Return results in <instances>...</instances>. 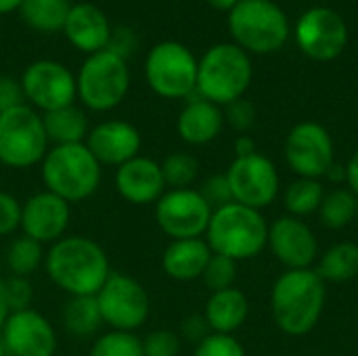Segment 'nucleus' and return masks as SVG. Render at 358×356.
<instances>
[{"instance_id":"nucleus-36","label":"nucleus","mask_w":358,"mask_h":356,"mask_svg":"<svg viewBox=\"0 0 358 356\" xmlns=\"http://www.w3.org/2000/svg\"><path fill=\"white\" fill-rule=\"evenodd\" d=\"M193 356H248L243 344L235 336L210 334L203 342L195 346Z\"/></svg>"},{"instance_id":"nucleus-37","label":"nucleus","mask_w":358,"mask_h":356,"mask_svg":"<svg viewBox=\"0 0 358 356\" xmlns=\"http://www.w3.org/2000/svg\"><path fill=\"white\" fill-rule=\"evenodd\" d=\"M4 300H6L8 313L31 308L34 287H31L29 279H25V277H8V279H4Z\"/></svg>"},{"instance_id":"nucleus-28","label":"nucleus","mask_w":358,"mask_h":356,"mask_svg":"<svg viewBox=\"0 0 358 356\" xmlns=\"http://www.w3.org/2000/svg\"><path fill=\"white\" fill-rule=\"evenodd\" d=\"M69 8V0H23L19 13L31 29L42 34H55L63 31Z\"/></svg>"},{"instance_id":"nucleus-48","label":"nucleus","mask_w":358,"mask_h":356,"mask_svg":"<svg viewBox=\"0 0 358 356\" xmlns=\"http://www.w3.org/2000/svg\"><path fill=\"white\" fill-rule=\"evenodd\" d=\"M241 0H208L210 6L218 8V10H233Z\"/></svg>"},{"instance_id":"nucleus-14","label":"nucleus","mask_w":358,"mask_h":356,"mask_svg":"<svg viewBox=\"0 0 358 356\" xmlns=\"http://www.w3.org/2000/svg\"><path fill=\"white\" fill-rule=\"evenodd\" d=\"M224 174L235 204L262 210L268 208L279 195V172L262 153L235 157Z\"/></svg>"},{"instance_id":"nucleus-27","label":"nucleus","mask_w":358,"mask_h":356,"mask_svg":"<svg viewBox=\"0 0 358 356\" xmlns=\"http://www.w3.org/2000/svg\"><path fill=\"white\" fill-rule=\"evenodd\" d=\"M61 321L67 334L73 338H90L94 336L101 325L103 317L96 304L94 296H71L69 302H65Z\"/></svg>"},{"instance_id":"nucleus-6","label":"nucleus","mask_w":358,"mask_h":356,"mask_svg":"<svg viewBox=\"0 0 358 356\" xmlns=\"http://www.w3.org/2000/svg\"><path fill=\"white\" fill-rule=\"evenodd\" d=\"M229 29L245 52L268 55L289 38V23L281 6L271 0H241L229 10Z\"/></svg>"},{"instance_id":"nucleus-10","label":"nucleus","mask_w":358,"mask_h":356,"mask_svg":"<svg viewBox=\"0 0 358 356\" xmlns=\"http://www.w3.org/2000/svg\"><path fill=\"white\" fill-rule=\"evenodd\" d=\"M94 298L103 325H109L111 332L134 334L151 315V298L147 290L134 277L124 273H111Z\"/></svg>"},{"instance_id":"nucleus-5","label":"nucleus","mask_w":358,"mask_h":356,"mask_svg":"<svg viewBox=\"0 0 358 356\" xmlns=\"http://www.w3.org/2000/svg\"><path fill=\"white\" fill-rule=\"evenodd\" d=\"M250 82L252 61L237 44H216L197 61L195 92L218 107L241 99Z\"/></svg>"},{"instance_id":"nucleus-34","label":"nucleus","mask_w":358,"mask_h":356,"mask_svg":"<svg viewBox=\"0 0 358 356\" xmlns=\"http://www.w3.org/2000/svg\"><path fill=\"white\" fill-rule=\"evenodd\" d=\"M206 287L214 294V292H222L229 287H235V279H237V262L220 256V254H212V258L208 260V266L201 275Z\"/></svg>"},{"instance_id":"nucleus-46","label":"nucleus","mask_w":358,"mask_h":356,"mask_svg":"<svg viewBox=\"0 0 358 356\" xmlns=\"http://www.w3.org/2000/svg\"><path fill=\"white\" fill-rule=\"evenodd\" d=\"M325 178H327L329 183H334V185H344V183H346V166H342V164L334 162V164H331V168L327 170Z\"/></svg>"},{"instance_id":"nucleus-20","label":"nucleus","mask_w":358,"mask_h":356,"mask_svg":"<svg viewBox=\"0 0 358 356\" xmlns=\"http://www.w3.org/2000/svg\"><path fill=\"white\" fill-rule=\"evenodd\" d=\"M115 191L122 199L134 206L157 204V199L168 191L159 162L136 155L134 159L122 164L115 170Z\"/></svg>"},{"instance_id":"nucleus-30","label":"nucleus","mask_w":358,"mask_h":356,"mask_svg":"<svg viewBox=\"0 0 358 356\" xmlns=\"http://www.w3.org/2000/svg\"><path fill=\"white\" fill-rule=\"evenodd\" d=\"M357 195L348 187H338L325 193L323 204L319 208V220L327 229H344L352 220H357Z\"/></svg>"},{"instance_id":"nucleus-29","label":"nucleus","mask_w":358,"mask_h":356,"mask_svg":"<svg viewBox=\"0 0 358 356\" xmlns=\"http://www.w3.org/2000/svg\"><path fill=\"white\" fill-rule=\"evenodd\" d=\"M325 197V189L321 180L315 178H296L283 191V206L289 216L304 218L319 212Z\"/></svg>"},{"instance_id":"nucleus-7","label":"nucleus","mask_w":358,"mask_h":356,"mask_svg":"<svg viewBox=\"0 0 358 356\" xmlns=\"http://www.w3.org/2000/svg\"><path fill=\"white\" fill-rule=\"evenodd\" d=\"M78 99L90 111H111L128 94L130 69L126 59L111 50L88 55L78 76Z\"/></svg>"},{"instance_id":"nucleus-26","label":"nucleus","mask_w":358,"mask_h":356,"mask_svg":"<svg viewBox=\"0 0 358 356\" xmlns=\"http://www.w3.org/2000/svg\"><path fill=\"white\" fill-rule=\"evenodd\" d=\"M317 275L327 283H346L358 277V245L342 241L319 256Z\"/></svg>"},{"instance_id":"nucleus-41","label":"nucleus","mask_w":358,"mask_h":356,"mask_svg":"<svg viewBox=\"0 0 358 356\" xmlns=\"http://www.w3.org/2000/svg\"><path fill=\"white\" fill-rule=\"evenodd\" d=\"M23 103H25V97L21 90V82L10 76H0V115Z\"/></svg>"},{"instance_id":"nucleus-2","label":"nucleus","mask_w":358,"mask_h":356,"mask_svg":"<svg viewBox=\"0 0 358 356\" xmlns=\"http://www.w3.org/2000/svg\"><path fill=\"white\" fill-rule=\"evenodd\" d=\"M327 287L313 269L285 271L271 290V313L275 325L292 338L310 334L325 311Z\"/></svg>"},{"instance_id":"nucleus-47","label":"nucleus","mask_w":358,"mask_h":356,"mask_svg":"<svg viewBox=\"0 0 358 356\" xmlns=\"http://www.w3.org/2000/svg\"><path fill=\"white\" fill-rule=\"evenodd\" d=\"M6 317H8V306H6V300H4V279L0 277V329H2V325L6 321Z\"/></svg>"},{"instance_id":"nucleus-49","label":"nucleus","mask_w":358,"mask_h":356,"mask_svg":"<svg viewBox=\"0 0 358 356\" xmlns=\"http://www.w3.org/2000/svg\"><path fill=\"white\" fill-rule=\"evenodd\" d=\"M23 0H0V15H8L13 10H19Z\"/></svg>"},{"instance_id":"nucleus-50","label":"nucleus","mask_w":358,"mask_h":356,"mask_svg":"<svg viewBox=\"0 0 358 356\" xmlns=\"http://www.w3.org/2000/svg\"><path fill=\"white\" fill-rule=\"evenodd\" d=\"M0 356H8V350H6V346H4V340H2V336H0Z\"/></svg>"},{"instance_id":"nucleus-13","label":"nucleus","mask_w":358,"mask_h":356,"mask_svg":"<svg viewBox=\"0 0 358 356\" xmlns=\"http://www.w3.org/2000/svg\"><path fill=\"white\" fill-rule=\"evenodd\" d=\"M285 162L300 178H323L336 162L329 130L310 120L296 124L285 138Z\"/></svg>"},{"instance_id":"nucleus-43","label":"nucleus","mask_w":358,"mask_h":356,"mask_svg":"<svg viewBox=\"0 0 358 356\" xmlns=\"http://www.w3.org/2000/svg\"><path fill=\"white\" fill-rule=\"evenodd\" d=\"M132 48H134V36H132V31H128L124 27L117 29V31H111V40H109V48L107 50L120 55L122 59H128V55L132 52Z\"/></svg>"},{"instance_id":"nucleus-19","label":"nucleus","mask_w":358,"mask_h":356,"mask_svg":"<svg viewBox=\"0 0 358 356\" xmlns=\"http://www.w3.org/2000/svg\"><path fill=\"white\" fill-rule=\"evenodd\" d=\"M143 138L134 124L126 120H107L90 128L86 147L101 166H115L134 159L141 151Z\"/></svg>"},{"instance_id":"nucleus-51","label":"nucleus","mask_w":358,"mask_h":356,"mask_svg":"<svg viewBox=\"0 0 358 356\" xmlns=\"http://www.w3.org/2000/svg\"><path fill=\"white\" fill-rule=\"evenodd\" d=\"M358 197V195H357ZM357 220H358V199H357Z\"/></svg>"},{"instance_id":"nucleus-23","label":"nucleus","mask_w":358,"mask_h":356,"mask_svg":"<svg viewBox=\"0 0 358 356\" xmlns=\"http://www.w3.org/2000/svg\"><path fill=\"white\" fill-rule=\"evenodd\" d=\"M212 250L206 239H176L170 241L162 254V269L174 281L201 279Z\"/></svg>"},{"instance_id":"nucleus-18","label":"nucleus","mask_w":358,"mask_h":356,"mask_svg":"<svg viewBox=\"0 0 358 356\" xmlns=\"http://www.w3.org/2000/svg\"><path fill=\"white\" fill-rule=\"evenodd\" d=\"M71 220V204L50 191H40L21 204V231L25 237L46 245L65 237Z\"/></svg>"},{"instance_id":"nucleus-32","label":"nucleus","mask_w":358,"mask_h":356,"mask_svg":"<svg viewBox=\"0 0 358 356\" xmlns=\"http://www.w3.org/2000/svg\"><path fill=\"white\" fill-rule=\"evenodd\" d=\"M159 166L166 187L170 189H191V185L199 176V162L187 151H174L166 155Z\"/></svg>"},{"instance_id":"nucleus-11","label":"nucleus","mask_w":358,"mask_h":356,"mask_svg":"<svg viewBox=\"0 0 358 356\" xmlns=\"http://www.w3.org/2000/svg\"><path fill=\"white\" fill-rule=\"evenodd\" d=\"M210 218L212 208L195 189H168L155 204V222L172 241L203 237Z\"/></svg>"},{"instance_id":"nucleus-9","label":"nucleus","mask_w":358,"mask_h":356,"mask_svg":"<svg viewBox=\"0 0 358 356\" xmlns=\"http://www.w3.org/2000/svg\"><path fill=\"white\" fill-rule=\"evenodd\" d=\"M145 78L149 88L162 99H187L197 88V59L176 42L155 44L145 59Z\"/></svg>"},{"instance_id":"nucleus-44","label":"nucleus","mask_w":358,"mask_h":356,"mask_svg":"<svg viewBox=\"0 0 358 356\" xmlns=\"http://www.w3.org/2000/svg\"><path fill=\"white\" fill-rule=\"evenodd\" d=\"M233 149H235V157H248V155L258 153V149H256V141H254L252 136H248V134L237 136V141H235Z\"/></svg>"},{"instance_id":"nucleus-33","label":"nucleus","mask_w":358,"mask_h":356,"mask_svg":"<svg viewBox=\"0 0 358 356\" xmlns=\"http://www.w3.org/2000/svg\"><path fill=\"white\" fill-rule=\"evenodd\" d=\"M88 356H143L141 338L126 332H109L94 340Z\"/></svg>"},{"instance_id":"nucleus-1","label":"nucleus","mask_w":358,"mask_h":356,"mask_svg":"<svg viewBox=\"0 0 358 356\" xmlns=\"http://www.w3.org/2000/svg\"><path fill=\"white\" fill-rule=\"evenodd\" d=\"M48 279L71 296H96L109 279L107 252L90 237L69 235L50 245L44 258Z\"/></svg>"},{"instance_id":"nucleus-39","label":"nucleus","mask_w":358,"mask_h":356,"mask_svg":"<svg viewBox=\"0 0 358 356\" xmlns=\"http://www.w3.org/2000/svg\"><path fill=\"white\" fill-rule=\"evenodd\" d=\"M224 107H227V111H222L224 113V122L233 130L243 134V132H248L254 126V122H256V107H254L252 101L241 97V99H237V101H233V103H229Z\"/></svg>"},{"instance_id":"nucleus-22","label":"nucleus","mask_w":358,"mask_h":356,"mask_svg":"<svg viewBox=\"0 0 358 356\" xmlns=\"http://www.w3.org/2000/svg\"><path fill=\"white\" fill-rule=\"evenodd\" d=\"M224 126V113L218 105L206 101V99H193L189 101L176 120V132L187 145H208L222 132Z\"/></svg>"},{"instance_id":"nucleus-35","label":"nucleus","mask_w":358,"mask_h":356,"mask_svg":"<svg viewBox=\"0 0 358 356\" xmlns=\"http://www.w3.org/2000/svg\"><path fill=\"white\" fill-rule=\"evenodd\" d=\"M141 346L143 356H178L182 348V340L176 332L155 329L141 340Z\"/></svg>"},{"instance_id":"nucleus-4","label":"nucleus","mask_w":358,"mask_h":356,"mask_svg":"<svg viewBox=\"0 0 358 356\" xmlns=\"http://www.w3.org/2000/svg\"><path fill=\"white\" fill-rule=\"evenodd\" d=\"M40 166L44 189L67 204L84 201L101 187L103 166L90 153L86 143L55 145L48 149Z\"/></svg>"},{"instance_id":"nucleus-8","label":"nucleus","mask_w":358,"mask_h":356,"mask_svg":"<svg viewBox=\"0 0 358 356\" xmlns=\"http://www.w3.org/2000/svg\"><path fill=\"white\" fill-rule=\"evenodd\" d=\"M42 115L27 103L0 115V164L25 170L42 164L48 153Z\"/></svg>"},{"instance_id":"nucleus-3","label":"nucleus","mask_w":358,"mask_h":356,"mask_svg":"<svg viewBox=\"0 0 358 356\" xmlns=\"http://www.w3.org/2000/svg\"><path fill=\"white\" fill-rule=\"evenodd\" d=\"M203 237L212 254L227 256L235 262L252 260L268 243V222L260 210L233 201L212 212Z\"/></svg>"},{"instance_id":"nucleus-25","label":"nucleus","mask_w":358,"mask_h":356,"mask_svg":"<svg viewBox=\"0 0 358 356\" xmlns=\"http://www.w3.org/2000/svg\"><path fill=\"white\" fill-rule=\"evenodd\" d=\"M44 130L48 136V143L52 145H78L86 143V136L90 132L88 118L84 109L76 105H67L55 111H48L42 115Z\"/></svg>"},{"instance_id":"nucleus-16","label":"nucleus","mask_w":358,"mask_h":356,"mask_svg":"<svg viewBox=\"0 0 358 356\" xmlns=\"http://www.w3.org/2000/svg\"><path fill=\"white\" fill-rule=\"evenodd\" d=\"M275 258L287 271L313 269L319 260V241L313 229L296 216H281L268 225V243Z\"/></svg>"},{"instance_id":"nucleus-17","label":"nucleus","mask_w":358,"mask_h":356,"mask_svg":"<svg viewBox=\"0 0 358 356\" xmlns=\"http://www.w3.org/2000/svg\"><path fill=\"white\" fill-rule=\"evenodd\" d=\"M0 336L8 356H55L57 350L55 327L34 308L8 313Z\"/></svg>"},{"instance_id":"nucleus-12","label":"nucleus","mask_w":358,"mask_h":356,"mask_svg":"<svg viewBox=\"0 0 358 356\" xmlns=\"http://www.w3.org/2000/svg\"><path fill=\"white\" fill-rule=\"evenodd\" d=\"M19 82L27 105L44 113L73 105L78 99L76 76L59 61H34L25 67Z\"/></svg>"},{"instance_id":"nucleus-45","label":"nucleus","mask_w":358,"mask_h":356,"mask_svg":"<svg viewBox=\"0 0 358 356\" xmlns=\"http://www.w3.org/2000/svg\"><path fill=\"white\" fill-rule=\"evenodd\" d=\"M346 187L358 195V149L352 153V157L346 164Z\"/></svg>"},{"instance_id":"nucleus-38","label":"nucleus","mask_w":358,"mask_h":356,"mask_svg":"<svg viewBox=\"0 0 358 356\" xmlns=\"http://www.w3.org/2000/svg\"><path fill=\"white\" fill-rule=\"evenodd\" d=\"M199 193L206 199V204L212 208V212L233 204V193H231V185L227 180V174H214V176L206 178Z\"/></svg>"},{"instance_id":"nucleus-21","label":"nucleus","mask_w":358,"mask_h":356,"mask_svg":"<svg viewBox=\"0 0 358 356\" xmlns=\"http://www.w3.org/2000/svg\"><path fill=\"white\" fill-rule=\"evenodd\" d=\"M111 25L107 15L90 2L71 4L67 21L63 25V34L73 48L86 55H94L109 48Z\"/></svg>"},{"instance_id":"nucleus-24","label":"nucleus","mask_w":358,"mask_h":356,"mask_svg":"<svg viewBox=\"0 0 358 356\" xmlns=\"http://www.w3.org/2000/svg\"><path fill=\"white\" fill-rule=\"evenodd\" d=\"M248 315H250V300L237 287L214 292L203 308V317L212 334H224V336H233L239 327H243Z\"/></svg>"},{"instance_id":"nucleus-40","label":"nucleus","mask_w":358,"mask_h":356,"mask_svg":"<svg viewBox=\"0 0 358 356\" xmlns=\"http://www.w3.org/2000/svg\"><path fill=\"white\" fill-rule=\"evenodd\" d=\"M21 229V204L6 191H0V237Z\"/></svg>"},{"instance_id":"nucleus-31","label":"nucleus","mask_w":358,"mask_h":356,"mask_svg":"<svg viewBox=\"0 0 358 356\" xmlns=\"http://www.w3.org/2000/svg\"><path fill=\"white\" fill-rule=\"evenodd\" d=\"M44 245L21 235L10 241L6 250V269L10 271V277H25L29 279L40 264H44Z\"/></svg>"},{"instance_id":"nucleus-15","label":"nucleus","mask_w":358,"mask_h":356,"mask_svg":"<svg viewBox=\"0 0 358 356\" xmlns=\"http://www.w3.org/2000/svg\"><path fill=\"white\" fill-rule=\"evenodd\" d=\"M296 40L306 57L315 61H334L346 48L348 27L334 8L315 6L300 17Z\"/></svg>"},{"instance_id":"nucleus-42","label":"nucleus","mask_w":358,"mask_h":356,"mask_svg":"<svg viewBox=\"0 0 358 356\" xmlns=\"http://www.w3.org/2000/svg\"><path fill=\"white\" fill-rule=\"evenodd\" d=\"M210 334H212V329H210V325H208V321H206L203 315H189V317L182 319V323H180V334H178V336H180V340L193 342V344L197 346V344L203 342Z\"/></svg>"}]
</instances>
